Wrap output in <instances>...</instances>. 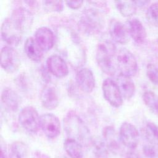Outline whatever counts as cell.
Segmentation results:
<instances>
[{"label":"cell","instance_id":"cell-31","mask_svg":"<svg viewBox=\"0 0 158 158\" xmlns=\"http://www.w3.org/2000/svg\"><path fill=\"white\" fill-rule=\"evenodd\" d=\"M65 3L71 9H77L80 8L82 6L83 1H66Z\"/></svg>","mask_w":158,"mask_h":158},{"label":"cell","instance_id":"cell-2","mask_svg":"<svg viewBox=\"0 0 158 158\" xmlns=\"http://www.w3.org/2000/svg\"><path fill=\"white\" fill-rule=\"evenodd\" d=\"M117 48L115 44L109 40L106 39L100 41L96 48V59L100 69L105 73L113 75L116 72Z\"/></svg>","mask_w":158,"mask_h":158},{"label":"cell","instance_id":"cell-36","mask_svg":"<svg viewBox=\"0 0 158 158\" xmlns=\"http://www.w3.org/2000/svg\"><path fill=\"white\" fill-rule=\"evenodd\" d=\"M61 158H66V157H61Z\"/></svg>","mask_w":158,"mask_h":158},{"label":"cell","instance_id":"cell-17","mask_svg":"<svg viewBox=\"0 0 158 158\" xmlns=\"http://www.w3.org/2000/svg\"><path fill=\"white\" fill-rule=\"evenodd\" d=\"M40 99L44 107L49 110L56 109L59 105V96L54 86L46 85L42 89Z\"/></svg>","mask_w":158,"mask_h":158},{"label":"cell","instance_id":"cell-25","mask_svg":"<svg viewBox=\"0 0 158 158\" xmlns=\"http://www.w3.org/2000/svg\"><path fill=\"white\" fill-rule=\"evenodd\" d=\"M120 14L126 17L133 15L136 11V5L132 1H117L115 2Z\"/></svg>","mask_w":158,"mask_h":158},{"label":"cell","instance_id":"cell-15","mask_svg":"<svg viewBox=\"0 0 158 158\" xmlns=\"http://www.w3.org/2000/svg\"><path fill=\"white\" fill-rule=\"evenodd\" d=\"M35 40L43 51H48L54 46L55 39L54 33L50 28L41 27L36 30Z\"/></svg>","mask_w":158,"mask_h":158},{"label":"cell","instance_id":"cell-34","mask_svg":"<svg viewBox=\"0 0 158 158\" xmlns=\"http://www.w3.org/2000/svg\"><path fill=\"white\" fill-rule=\"evenodd\" d=\"M1 158H10V157H8L6 155V152L4 151L2 148H1Z\"/></svg>","mask_w":158,"mask_h":158},{"label":"cell","instance_id":"cell-12","mask_svg":"<svg viewBox=\"0 0 158 158\" xmlns=\"http://www.w3.org/2000/svg\"><path fill=\"white\" fill-rule=\"evenodd\" d=\"M109 34L113 41L125 44L130 40V33L127 27L117 19H112L109 23Z\"/></svg>","mask_w":158,"mask_h":158},{"label":"cell","instance_id":"cell-20","mask_svg":"<svg viewBox=\"0 0 158 158\" xmlns=\"http://www.w3.org/2000/svg\"><path fill=\"white\" fill-rule=\"evenodd\" d=\"M24 51L28 57L34 62L40 61L44 52L32 37H28L25 40Z\"/></svg>","mask_w":158,"mask_h":158},{"label":"cell","instance_id":"cell-26","mask_svg":"<svg viewBox=\"0 0 158 158\" xmlns=\"http://www.w3.org/2000/svg\"><path fill=\"white\" fill-rule=\"evenodd\" d=\"M146 17L151 24L158 27V1L153 2L149 6L146 11Z\"/></svg>","mask_w":158,"mask_h":158},{"label":"cell","instance_id":"cell-24","mask_svg":"<svg viewBox=\"0 0 158 158\" xmlns=\"http://www.w3.org/2000/svg\"><path fill=\"white\" fill-rule=\"evenodd\" d=\"M28 148L22 141H15L10 146V158H28Z\"/></svg>","mask_w":158,"mask_h":158},{"label":"cell","instance_id":"cell-29","mask_svg":"<svg viewBox=\"0 0 158 158\" xmlns=\"http://www.w3.org/2000/svg\"><path fill=\"white\" fill-rule=\"evenodd\" d=\"M146 75L149 80L158 86V67L153 64H149L146 67Z\"/></svg>","mask_w":158,"mask_h":158},{"label":"cell","instance_id":"cell-10","mask_svg":"<svg viewBox=\"0 0 158 158\" xmlns=\"http://www.w3.org/2000/svg\"><path fill=\"white\" fill-rule=\"evenodd\" d=\"M40 127L44 135L50 139L57 138L60 132L59 118L54 114L46 113L40 117Z\"/></svg>","mask_w":158,"mask_h":158},{"label":"cell","instance_id":"cell-22","mask_svg":"<svg viewBox=\"0 0 158 158\" xmlns=\"http://www.w3.org/2000/svg\"><path fill=\"white\" fill-rule=\"evenodd\" d=\"M102 136L107 148L112 151L119 149V143L114 128L112 126H107L102 130Z\"/></svg>","mask_w":158,"mask_h":158},{"label":"cell","instance_id":"cell-1","mask_svg":"<svg viewBox=\"0 0 158 158\" xmlns=\"http://www.w3.org/2000/svg\"><path fill=\"white\" fill-rule=\"evenodd\" d=\"M64 127L68 138L78 141L82 145H88L92 143L88 127L74 111H69L65 115Z\"/></svg>","mask_w":158,"mask_h":158},{"label":"cell","instance_id":"cell-7","mask_svg":"<svg viewBox=\"0 0 158 158\" xmlns=\"http://www.w3.org/2000/svg\"><path fill=\"white\" fill-rule=\"evenodd\" d=\"M20 65V58L17 51L11 46H4L1 50V65L7 73L16 72Z\"/></svg>","mask_w":158,"mask_h":158},{"label":"cell","instance_id":"cell-11","mask_svg":"<svg viewBox=\"0 0 158 158\" xmlns=\"http://www.w3.org/2000/svg\"><path fill=\"white\" fill-rule=\"evenodd\" d=\"M10 18L14 25L22 33L30 29L33 20V17L31 12L22 7H19L14 9Z\"/></svg>","mask_w":158,"mask_h":158},{"label":"cell","instance_id":"cell-16","mask_svg":"<svg viewBox=\"0 0 158 158\" xmlns=\"http://www.w3.org/2000/svg\"><path fill=\"white\" fill-rule=\"evenodd\" d=\"M127 28L130 36L135 42L142 44L146 41L147 36L146 28L139 19L134 18L129 20Z\"/></svg>","mask_w":158,"mask_h":158},{"label":"cell","instance_id":"cell-19","mask_svg":"<svg viewBox=\"0 0 158 158\" xmlns=\"http://www.w3.org/2000/svg\"><path fill=\"white\" fill-rule=\"evenodd\" d=\"M121 94L126 99H131L135 93V85L131 77L120 73L116 80Z\"/></svg>","mask_w":158,"mask_h":158},{"label":"cell","instance_id":"cell-33","mask_svg":"<svg viewBox=\"0 0 158 158\" xmlns=\"http://www.w3.org/2000/svg\"><path fill=\"white\" fill-rule=\"evenodd\" d=\"M32 158H50L49 156L45 153H43L40 151H36L34 152Z\"/></svg>","mask_w":158,"mask_h":158},{"label":"cell","instance_id":"cell-35","mask_svg":"<svg viewBox=\"0 0 158 158\" xmlns=\"http://www.w3.org/2000/svg\"><path fill=\"white\" fill-rule=\"evenodd\" d=\"M157 115H158V99L156 103V105H155V107H154V110Z\"/></svg>","mask_w":158,"mask_h":158},{"label":"cell","instance_id":"cell-5","mask_svg":"<svg viewBox=\"0 0 158 158\" xmlns=\"http://www.w3.org/2000/svg\"><path fill=\"white\" fill-rule=\"evenodd\" d=\"M19 122L22 128L30 133H36L40 128L38 113L32 106H27L21 110Z\"/></svg>","mask_w":158,"mask_h":158},{"label":"cell","instance_id":"cell-21","mask_svg":"<svg viewBox=\"0 0 158 158\" xmlns=\"http://www.w3.org/2000/svg\"><path fill=\"white\" fill-rule=\"evenodd\" d=\"M65 152L70 158H83V150L82 144L78 141L67 138L64 143Z\"/></svg>","mask_w":158,"mask_h":158},{"label":"cell","instance_id":"cell-30","mask_svg":"<svg viewBox=\"0 0 158 158\" xmlns=\"http://www.w3.org/2000/svg\"><path fill=\"white\" fill-rule=\"evenodd\" d=\"M143 152L146 158H158V148L151 144H144Z\"/></svg>","mask_w":158,"mask_h":158},{"label":"cell","instance_id":"cell-3","mask_svg":"<svg viewBox=\"0 0 158 158\" xmlns=\"http://www.w3.org/2000/svg\"><path fill=\"white\" fill-rule=\"evenodd\" d=\"M104 25V19L101 12L94 8L85 9L80 17L78 27L86 35L99 33Z\"/></svg>","mask_w":158,"mask_h":158},{"label":"cell","instance_id":"cell-14","mask_svg":"<svg viewBox=\"0 0 158 158\" xmlns=\"http://www.w3.org/2000/svg\"><path fill=\"white\" fill-rule=\"evenodd\" d=\"M47 68L50 73L58 78H62L69 73L68 65L65 60L59 55L49 56L46 61Z\"/></svg>","mask_w":158,"mask_h":158},{"label":"cell","instance_id":"cell-13","mask_svg":"<svg viewBox=\"0 0 158 158\" xmlns=\"http://www.w3.org/2000/svg\"><path fill=\"white\" fill-rule=\"evenodd\" d=\"M75 79L78 86L83 92L89 93L95 87V78L93 73L88 68L80 69L77 72Z\"/></svg>","mask_w":158,"mask_h":158},{"label":"cell","instance_id":"cell-18","mask_svg":"<svg viewBox=\"0 0 158 158\" xmlns=\"http://www.w3.org/2000/svg\"><path fill=\"white\" fill-rule=\"evenodd\" d=\"M1 102L5 108L12 112L17 111L20 103L18 94L10 88H5L2 91Z\"/></svg>","mask_w":158,"mask_h":158},{"label":"cell","instance_id":"cell-9","mask_svg":"<svg viewBox=\"0 0 158 158\" xmlns=\"http://www.w3.org/2000/svg\"><path fill=\"white\" fill-rule=\"evenodd\" d=\"M102 89L105 99L112 106L119 107L123 104V96L116 83L111 78H106L102 82Z\"/></svg>","mask_w":158,"mask_h":158},{"label":"cell","instance_id":"cell-4","mask_svg":"<svg viewBox=\"0 0 158 158\" xmlns=\"http://www.w3.org/2000/svg\"><path fill=\"white\" fill-rule=\"evenodd\" d=\"M117 67L120 73L131 77L138 71V63L135 56L126 48H122L116 54Z\"/></svg>","mask_w":158,"mask_h":158},{"label":"cell","instance_id":"cell-8","mask_svg":"<svg viewBox=\"0 0 158 158\" xmlns=\"http://www.w3.org/2000/svg\"><path fill=\"white\" fill-rule=\"evenodd\" d=\"M22 33L14 25L10 18H6L3 20L1 27V38L10 46H15L19 44Z\"/></svg>","mask_w":158,"mask_h":158},{"label":"cell","instance_id":"cell-23","mask_svg":"<svg viewBox=\"0 0 158 158\" xmlns=\"http://www.w3.org/2000/svg\"><path fill=\"white\" fill-rule=\"evenodd\" d=\"M143 135L148 141L158 148V125L152 122L146 123L143 129Z\"/></svg>","mask_w":158,"mask_h":158},{"label":"cell","instance_id":"cell-6","mask_svg":"<svg viewBox=\"0 0 158 158\" xmlns=\"http://www.w3.org/2000/svg\"><path fill=\"white\" fill-rule=\"evenodd\" d=\"M120 141L130 150L136 149L139 144V133L136 127L129 122H123L119 130Z\"/></svg>","mask_w":158,"mask_h":158},{"label":"cell","instance_id":"cell-28","mask_svg":"<svg viewBox=\"0 0 158 158\" xmlns=\"http://www.w3.org/2000/svg\"><path fill=\"white\" fill-rule=\"evenodd\" d=\"M157 99L158 96L151 91H146L143 94V100L144 104L152 111Z\"/></svg>","mask_w":158,"mask_h":158},{"label":"cell","instance_id":"cell-27","mask_svg":"<svg viewBox=\"0 0 158 158\" xmlns=\"http://www.w3.org/2000/svg\"><path fill=\"white\" fill-rule=\"evenodd\" d=\"M42 2L44 9L48 12H60L64 9L61 1H43Z\"/></svg>","mask_w":158,"mask_h":158},{"label":"cell","instance_id":"cell-32","mask_svg":"<svg viewBox=\"0 0 158 158\" xmlns=\"http://www.w3.org/2000/svg\"><path fill=\"white\" fill-rule=\"evenodd\" d=\"M125 158H141L140 155L134 150H130L125 154Z\"/></svg>","mask_w":158,"mask_h":158}]
</instances>
